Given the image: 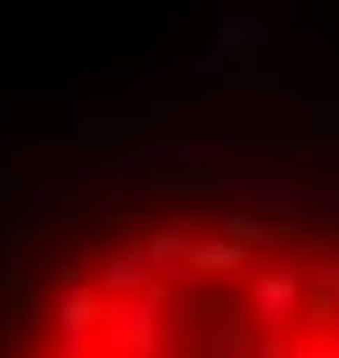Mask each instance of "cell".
I'll return each instance as SVG.
<instances>
[{
  "label": "cell",
  "instance_id": "cell-1",
  "mask_svg": "<svg viewBox=\"0 0 339 358\" xmlns=\"http://www.w3.org/2000/svg\"><path fill=\"white\" fill-rule=\"evenodd\" d=\"M0 358H339V197L170 179L98 206L18 268Z\"/></svg>",
  "mask_w": 339,
  "mask_h": 358
}]
</instances>
